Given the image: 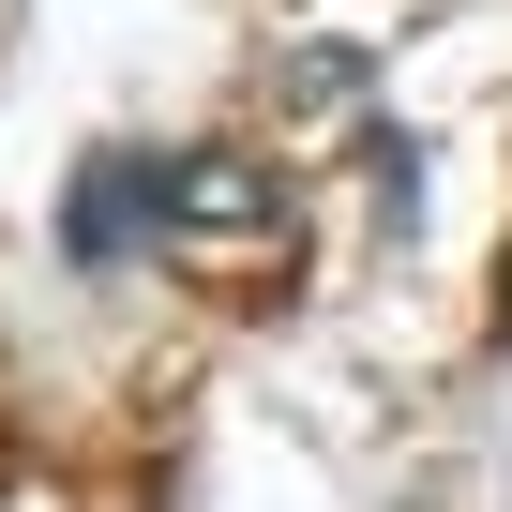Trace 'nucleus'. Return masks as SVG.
<instances>
[{
    "label": "nucleus",
    "mask_w": 512,
    "mask_h": 512,
    "mask_svg": "<svg viewBox=\"0 0 512 512\" xmlns=\"http://www.w3.org/2000/svg\"><path fill=\"white\" fill-rule=\"evenodd\" d=\"M166 241V151H91L61 181V256L76 272H121V256Z\"/></svg>",
    "instance_id": "nucleus-1"
},
{
    "label": "nucleus",
    "mask_w": 512,
    "mask_h": 512,
    "mask_svg": "<svg viewBox=\"0 0 512 512\" xmlns=\"http://www.w3.org/2000/svg\"><path fill=\"white\" fill-rule=\"evenodd\" d=\"M166 226L181 241H287V196H272V166H241V151H181L166 166Z\"/></svg>",
    "instance_id": "nucleus-2"
},
{
    "label": "nucleus",
    "mask_w": 512,
    "mask_h": 512,
    "mask_svg": "<svg viewBox=\"0 0 512 512\" xmlns=\"http://www.w3.org/2000/svg\"><path fill=\"white\" fill-rule=\"evenodd\" d=\"M362 196H377V226H392V241L422 226V136H407V121H377V136H362Z\"/></svg>",
    "instance_id": "nucleus-3"
}]
</instances>
